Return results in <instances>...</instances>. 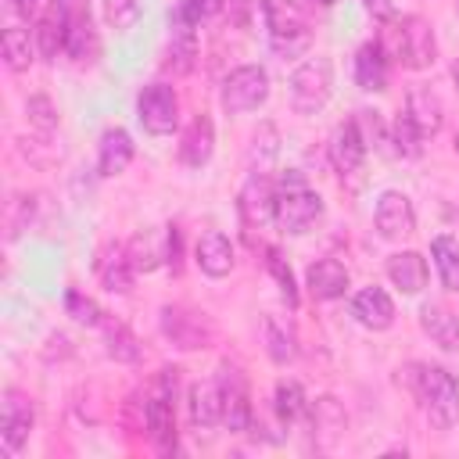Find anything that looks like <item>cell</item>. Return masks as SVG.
<instances>
[{
	"mask_svg": "<svg viewBox=\"0 0 459 459\" xmlns=\"http://www.w3.org/2000/svg\"><path fill=\"white\" fill-rule=\"evenodd\" d=\"M169 247H172V226L165 230H143L126 244V255L133 262L136 273H154L158 265L169 262Z\"/></svg>",
	"mask_w": 459,
	"mask_h": 459,
	"instance_id": "9a60e30c",
	"label": "cell"
},
{
	"mask_svg": "<svg viewBox=\"0 0 459 459\" xmlns=\"http://www.w3.org/2000/svg\"><path fill=\"white\" fill-rule=\"evenodd\" d=\"M391 143H394V154H402V158H416V154L423 151V136L412 129V122H409L405 115L394 118V126H391Z\"/></svg>",
	"mask_w": 459,
	"mask_h": 459,
	"instance_id": "8d00e7d4",
	"label": "cell"
},
{
	"mask_svg": "<svg viewBox=\"0 0 459 459\" xmlns=\"http://www.w3.org/2000/svg\"><path fill=\"white\" fill-rule=\"evenodd\" d=\"M265 265H269V273L276 276V283H280V290H283L287 305L294 308V305H298V290H294V273H290V265L283 262V255H280L276 247H269V258H265Z\"/></svg>",
	"mask_w": 459,
	"mask_h": 459,
	"instance_id": "ab89813d",
	"label": "cell"
},
{
	"mask_svg": "<svg viewBox=\"0 0 459 459\" xmlns=\"http://www.w3.org/2000/svg\"><path fill=\"white\" fill-rule=\"evenodd\" d=\"M219 384H222V423H226L233 434L247 430V427H251V402H247V387H244V377H240L237 369L222 366V377H219Z\"/></svg>",
	"mask_w": 459,
	"mask_h": 459,
	"instance_id": "ac0fdd59",
	"label": "cell"
},
{
	"mask_svg": "<svg viewBox=\"0 0 459 459\" xmlns=\"http://www.w3.org/2000/svg\"><path fill=\"white\" fill-rule=\"evenodd\" d=\"M380 47L405 68L412 72H423L434 65L437 57V39H434V29L427 18L420 14H405V18H391L387 29H384V39Z\"/></svg>",
	"mask_w": 459,
	"mask_h": 459,
	"instance_id": "7a4b0ae2",
	"label": "cell"
},
{
	"mask_svg": "<svg viewBox=\"0 0 459 459\" xmlns=\"http://www.w3.org/2000/svg\"><path fill=\"white\" fill-rule=\"evenodd\" d=\"M265 348H269V359L280 362V366L298 355L294 326H290L283 316H265Z\"/></svg>",
	"mask_w": 459,
	"mask_h": 459,
	"instance_id": "4dcf8cb0",
	"label": "cell"
},
{
	"mask_svg": "<svg viewBox=\"0 0 459 459\" xmlns=\"http://www.w3.org/2000/svg\"><path fill=\"white\" fill-rule=\"evenodd\" d=\"M319 4H337V0H319Z\"/></svg>",
	"mask_w": 459,
	"mask_h": 459,
	"instance_id": "7dc6e473",
	"label": "cell"
},
{
	"mask_svg": "<svg viewBox=\"0 0 459 459\" xmlns=\"http://www.w3.org/2000/svg\"><path fill=\"white\" fill-rule=\"evenodd\" d=\"M387 280L402 290V294H420L430 280V269H427V258L420 251H394L387 258Z\"/></svg>",
	"mask_w": 459,
	"mask_h": 459,
	"instance_id": "44dd1931",
	"label": "cell"
},
{
	"mask_svg": "<svg viewBox=\"0 0 459 459\" xmlns=\"http://www.w3.org/2000/svg\"><path fill=\"white\" fill-rule=\"evenodd\" d=\"M430 255H434V265H437L441 283L448 290H459V244L452 237H434Z\"/></svg>",
	"mask_w": 459,
	"mask_h": 459,
	"instance_id": "1f68e13d",
	"label": "cell"
},
{
	"mask_svg": "<svg viewBox=\"0 0 459 459\" xmlns=\"http://www.w3.org/2000/svg\"><path fill=\"white\" fill-rule=\"evenodd\" d=\"M32 420H36L32 402L22 391H7L4 402H0V441H4L7 452H18L29 441Z\"/></svg>",
	"mask_w": 459,
	"mask_h": 459,
	"instance_id": "4fadbf2b",
	"label": "cell"
},
{
	"mask_svg": "<svg viewBox=\"0 0 459 459\" xmlns=\"http://www.w3.org/2000/svg\"><path fill=\"white\" fill-rule=\"evenodd\" d=\"M362 7H366L373 18H380V22H391V18H394V0H362Z\"/></svg>",
	"mask_w": 459,
	"mask_h": 459,
	"instance_id": "ee69618b",
	"label": "cell"
},
{
	"mask_svg": "<svg viewBox=\"0 0 459 459\" xmlns=\"http://www.w3.org/2000/svg\"><path fill=\"white\" fill-rule=\"evenodd\" d=\"M97 273H100V283H104L111 294H126V290H133V276H136V269H133L126 247H118V244L108 247L104 258L97 262Z\"/></svg>",
	"mask_w": 459,
	"mask_h": 459,
	"instance_id": "4316f807",
	"label": "cell"
},
{
	"mask_svg": "<svg viewBox=\"0 0 459 459\" xmlns=\"http://www.w3.org/2000/svg\"><path fill=\"white\" fill-rule=\"evenodd\" d=\"M308 402H305V391H301V384H294V380H280L276 384V416L290 427V423H298L301 416H308Z\"/></svg>",
	"mask_w": 459,
	"mask_h": 459,
	"instance_id": "d6a6232c",
	"label": "cell"
},
{
	"mask_svg": "<svg viewBox=\"0 0 459 459\" xmlns=\"http://www.w3.org/2000/svg\"><path fill=\"white\" fill-rule=\"evenodd\" d=\"M351 316L369 330H387L394 323V301L384 287H362L351 298Z\"/></svg>",
	"mask_w": 459,
	"mask_h": 459,
	"instance_id": "ffe728a7",
	"label": "cell"
},
{
	"mask_svg": "<svg viewBox=\"0 0 459 459\" xmlns=\"http://www.w3.org/2000/svg\"><path fill=\"white\" fill-rule=\"evenodd\" d=\"M305 283H308L312 298H319V301H333V298H341V294L348 290L351 280H348V269H344L337 258H319V262L308 265Z\"/></svg>",
	"mask_w": 459,
	"mask_h": 459,
	"instance_id": "7402d4cb",
	"label": "cell"
},
{
	"mask_svg": "<svg viewBox=\"0 0 459 459\" xmlns=\"http://www.w3.org/2000/svg\"><path fill=\"white\" fill-rule=\"evenodd\" d=\"M176 373L172 366H165L151 387V394L143 398V427L154 441L158 452H172L176 448V409H172V398H176Z\"/></svg>",
	"mask_w": 459,
	"mask_h": 459,
	"instance_id": "5b68a950",
	"label": "cell"
},
{
	"mask_svg": "<svg viewBox=\"0 0 459 459\" xmlns=\"http://www.w3.org/2000/svg\"><path fill=\"white\" fill-rule=\"evenodd\" d=\"M323 215V201L305 186L301 172H283L276 183V226L283 233H308V226Z\"/></svg>",
	"mask_w": 459,
	"mask_h": 459,
	"instance_id": "3957f363",
	"label": "cell"
},
{
	"mask_svg": "<svg viewBox=\"0 0 459 459\" xmlns=\"http://www.w3.org/2000/svg\"><path fill=\"white\" fill-rule=\"evenodd\" d=\"M452 82H455V93H459V57L452 61Z\"/></svg>",
	"mask_w": 459,
	"mask_h": 459,
	"instance_id": "bcb514c9",
	"label": "cell"
},
{
	"mask_svg": "<svg viewBox=\"0 0 459 459\" xmlns=\"http://www.w3.org/2000/svg\"><path fill=\"white\" fill-rule=\"evenodd\" d=\"M194 262H197V269H201L204 276H212V280L226 276V273L233 269V244H230V237L219 233V230L201 233V240H197V247H194Z\"/></svg>",
	"mask_w": 459,
	"mask_h": 459,
	"instance_id": "d6986e66",
	"label": "cell"
},
{
	"mask_svg": "<svg viewBox=\"0 0 459 459\" xmlns=\"http://www.w3.org/2000/svg\"><path fill=\"white\" fill-rule=\"evenodd\" d=\"M405 373H409L405 380H409L412 394L420 398L427 420L437 430L455 427V420H459V384H455V377L441 366H409Z\"/></svg>",
	"mask_w": 459,
	"mask_h": 459,
	"instance_id": "6da1fadb",
	"label": "cell"
},
{
	"mask_svg": "<svg viewBox=\"0 0 459 459\" xmlns=\"http://www.w3.org/2000/svg\"><path fill=\"white\" fill-rule=\"evenodd\" d=\"M194 22H201V18H208V14H215V11H222V0H183L179 4Z\"/></svg>",
	"mask_w": 459,
	"mask_h": 459,
	"instance_id": "7bdbcfd3",
	"label": "cell"
},
{
	"mask_svg": "<svg viewBox=\"0 0 459 459\" xmlns=\"http://www.w3.org/2000/svg\"><path fill=\"white\" fill-rule=\"evenodd\" d=\"M212 143H215L212 118L208 115H194L190 126H186V133H183V143H179V161L186 169H201L212 158Z\"/></svg>",
	"mask_w": 459,
	"mask_h": 459,
	"instance_id": "cb8c5ba5",
	"label": "cell"
},
{
	"mask_svg": "<svg viewBox=\"0 0 459 459\" xmlns=\"http://www.w3.org/2000/svg\"><path fill=\"white\" fill-rule=\"evenodd\" d=\"M373 222H377V233H380L384 240L409 237V233L416 230V212H412V201H409L402 190H384V194L377 197Z\"/></svg>",
	"mask_w": 459,
	"mask_h": 459,
	"instance_id": "7c38bea8",
	"label": "cell"
},
{
	"mask_svg": "<svg viewBox=\"0 0 459 459\" xmlns=\"http://www.w3.org/2000/svg\"><path fill=\"white\" fill-rule=\"evenodd\" d=\"M161 333H165L176 348H183V351L208 348L212 337H215L208 316H204V312H194V308H186V305H165V308H161Z\"/></svg>",
	"mask_w": 459,
	"mask_h": 459,
	"instance_id": "ba28073f",
	"label": "cell"
},
{
	"mask_svg": "<svg viewBox=\"0 0 459 459\" xmlns=\"http://www.w3.org/2000/svg\"><path fill=\"white\" fill-rule=\"evenodd\" d=\"M402 115L412 122V129L423 140H430L445 122V108H441V100H437V93L430 86H412L409 97H405V111Z\"/></svg>",
	"mask_w": 459,
	"mask_h": 459,
	"instance_id": "e0dca14e",
	"label": "cell"
},
{
	"mask_svg": "<svg viewBox=\"0 0 459 459\" xmlns=\"http://www.w3.org/2000/svg\"><path fill=\"white\" fill-rule=\"evenodd\" d=\"M262 14L269 25V47L280 57H298L308 50L312 32H308L305 11L294 0H262Z\"/></svg>",
	"mask_w": 459,
	"mask_h": 459,
	"instance_id": "277c9868",
	"label": "cell"
},
{
	"mask_svg": "<svg viewBox=\"0 0 459 459\" xmlns=\"http://www.w3.org/2000/svg\"><path fill=\"white\" fill-rule=\"evenodd\" d=\"M455 11H459V0H455Z\"/></svg>",
	"mask_w": 459,
	"mask_h": 459,
	"instance_id": "681fc988",
	"label": "cell"
},
{
	"mask_svg": "<svg viewBox=\"0 0 459 459\" xmlns=\"http://www.w3.org/2000/svg\"><path fill=\"white\" fill-rule=\"evenodd\" d=\"M194 427H215L222 423V384L219 380H197L186 394Z\"/></svg>",
	"mask_w": 459,
	"mask_h": 459,
	"instance_id": "484cf974",
	"label": "cell"
},
{
	"mask_svg": "<svg viewBox=\"0 0 459 459\" xmlns=\"http://www.w3.org/2000/svg\"><path fill=\"white\" fill-rule=\"evenodd\" d=\"M333 90V68L326 57H308L290 75V108L298 115H316L326 108Z\"/></svg>",
	"mask_w": 459,
	"mask_h": 459,
	"instance_id": "8992f818",
	"label": "cell"
},
{
	"mask_svg": "<svg viewBox=\"0 0 459 459\" xmlns=\"http://www.w3.org/2000/svg\"><path fill=\"white\" fill-rule=\"evenodd\" d=\"M65 308H68V316H72L75 323H86V326H97L100 316H104V312H100L90 298H82L79 290H68V294H65Z\"/></svg>",
	"mask_w": 459,
	"mask_h": 459,
	"instance_id": "60d3db41",
	"label": "cell"
},
{
	"mask_svg": "<svg viewBox=\"0 0 459 459\" xmlns=\"http://www.w3.org/2000/svg\"><path fill=\"white\" fill-rule=\"evenodd\" d=\"M0 50H4V61L11 72H25L32 65V57L39 54L36 50V36H29V29H4L0 36Z\"/></svg>",
	"mask_w": 459,
	"mask_h": 459,
	"instance_id": "f1b7e54d",
	"label": "cell"
},
{
	"mask_svg": "<svg viewBox=\"0 0 459 459\" xmlns=\"http://www.w3.org/2000/svg\"><path fill=\"white\" fill-rule=\"evenodd\" d=\"M129 161H133V136L126 129H108L97 147V172L104 179H111V176L126 172Z\"/></svg>",
	"mask_w": 459,
	"mask_h": 459,
	"instance_id": "d4e9b609",
	"label": "cell"
},
{
	"mask_svg": "<svg viewBox=\"0 0 459 459\" xmlns=\"http://www.w3.org/2000/svg\"><path fill=\"white\" fill-rule=\"evenodd\" d=\"M355 79L362 90H384L387 86V57L380 43H362L355 54Z\"/></svg>",
	"mask_w": 459,
	"mask_h": 459,
	"instance_id": "83f0119b",
	"label": "cell"
},
{
	"mask_svg": "<svg viewBox=\"0 0 459 459\" xmlns=\"http://www.w3.org/2000/svg\"><path fill=\"white\" fill-rule=\"evenodd\" d=\"M194 25L197 22L183 7H176L169 14V61H165V68L172 75H186L197 65V36H194Z\"/></svg>",
	"mask_w": 459,
	"mask_h": 459,
	"instance_id": "8fae6325",
	"label": "cell"
},
{
	"mask_svg": "<svg viewBox=\"0 0 459 459\" xmlns=\"http://www.w3.org/2000/svg\"><path fill=\"white\" fill-rule=\"evenodd\" d=\"M65 7H68V43H65V50L72 54V57H86V50H90V43H93V25H90V11H86V4L82 0H65Z\"/></svg>",
	"mask_w": 459,
	"mask_h": 459,
	"instance_id": "f546056e",
	"label": "cell"
},
{
	"mask_svg": "<svg viewBox=\"0 0 459 459\" xmlns=\"http://www.w3.org/2000/svg\"><path fill=\"white\" fill-rule=\"evenodd\" d=\"M269 97V72L262 65H240L222 79V108L226 115H244L265 104Z\"/></svg>",
	"mask_w": 459,
	"mask_h": 459,
	"instance_id": "52a82bcc",
	"label": "cell"
},
{
	"mask_svg": "<svg viewBox=\"0 0 459 459\" xmlns=\"http://www.w3.org/2000/svg\"><path fill=\"white\" fill-rule=\"evenodd\" d=\"M455 151H459V136H455Z\"/></svg>",
	"mask_w": 459,
	"mask_h": 459,
	"instance_id": "c3c4849f",
	"label": "cell"
},
{
	"mask_svg": "<svg viewBox=\"0 0 459 459\" xmlns=\"http://www.w3.org/2000/svg\"><path fill=\"white\" fill-rule=\"evenodd\" d=\"M14 4V11L22 14V18H29V14H36V7H39V0H11Z\"/></svg>",
	"mask_w": 459,
	"mask_h": 459,
	"instance_id": "f6af8a7d",
	"label": "cell"
},
{
	"mask_svg": "<svg viewBox=\"0 0 459 459\" xmlns=\"http://www.w3.org/2000/svg\"><path fill=\"white\" fill-rule=\"evenodd\" d=\"M240 219L244 226H265L276 222V183L269 179V172H251L240 197H237Z\"/></svg>",
	"mask_w": 459,
	"mask_h": 459,
	"instance_id": "30bf717a",
	"label": "cell"
},
{
	"mask_svg": "<svg viewBox=\"0 0 459 459\" xmlns=\"http://www.w3.org/2000/svg\"><path fill=\"white\" fill-rule=\"evenodd\" d=\"M29 219H32V197L18 194V197L11 201V208H7V237L14 240V237L29 226Z\"/></svg>",
	"mask_w": 459,
	"mask_h": 459,
	"instance_id": "b9f144b4",
	"label": "cell"
},
{
	"mask_svg": "<svg viewBox=\"0 0 459 459\" xmlns=\"http://www.w3.org/2000/svg\"><path fill=\"white\" fill-rule=\"evenodd\" d=\"M104 22L118 32L133 29L140 22V0H104Z\"/></svg>",
	"mask_w": 459,
	"mask_h": 459,
	"instance_id": "74e56055",
	"label": "cell"
},
{
	"mask_svg": "<svg viewBox=\"0 0 459 459\" xmlns=\"http://www.w3.org/2000/svg\"><path fill=\"white\" fill-rule=\"evenodd\" d=\"M104 341H108V355L115 362H140V341L129 326L122 323H108L104 326Z\"/></svg>",
	"mask_w": 459,
	"mask_h": 459,
	"instance_id": "836d02e7",
	"label": "cell"
},
{
	"mask_svg": "<svg viewBox=\"0 0 459 459\" xmlns=\"http://www.w3.org/2000/svg\"><path fill=\"white\" fill-rule=\"evenodd\" d=\"M308 416H312V427H319L323 434L344 430V412H341V405H337L333 398H319V402L308 409Z\"/></svg>",
	"mask_w": 459,
	"mask_h": 459,
	"instance_id": "f35d334b",
	"label": "cell"
},
{
	"mask_svg": "<svg viewBox=\"0 0 459 459\" xmlns=\"http://www.w3.org/2000/svg\"><path fill=\"white\" fill-rule=\"evenodd\" d=\"M32 36H36V50H39L43 61H54L57 50H65V43H68V7H65V0H50L47 4V11L39 14Z\"/></svg>",
	"mask_w": 459,
	"mask_h": 459,
	"instance_id": "2e32d148",
	"label": "cell"
},
{
	"mask_svg": "<svg viewBox=\"0 0 459 459\" xmlns=\"http://www.w3.org/2000/svg\"><path fill=\"white\" fill-rule=\"evenodd\" d=\"M276 154H280V133H276L273 122H262L255 140H251V165H255V172H265L276 161Z\"/></svg>",
	"mask_w": 459,
	"mask_h": 459,
	"instance_id": "e575fe53",
	"label": "cell"
},
{
	"mask_svg": "<svg viewBox=\"0 0 459 459\" xmlns=\"http://www.w3.org/2000/svg\"><path fill=\"white\" fill-rule=\"evenodd\" d=\"M136 118L151 136H169L179 126V100L176 90L165 82H151L143 86V93L136 97Z\"/></svg>",
	"mask_w": 459,
	"mask_h": 459,
	"instance_id": "9c48e42d",
	"label": "cell"
},
{
	"mask_svg": "<svg viewBox=\"0 0 459 459\" xmlns=\"http://www.w3.org/2000/svg\"><path fill=\"white\" fill-rule=\"evenodd\" d=\"M420 326H423V333H427L437 348H445V351H459V316L448 312L445 305L427 301V305L420 308Z\"/></svg>",
	"mask_w": 459,
	"mask_h": 459,
	"instance_id": "603a6c76",
	"label": "cell"
},
{
	"mask_svg": "<svg viewBox=\"0 0 459 459\" xmlns=\"http://www.w3.org/2000/svg\"><path fill=\"white\" fill-rule=\"evenodd\" d=\"M326 151H330V161H333V169H337L341 176L359 172V169H362V158H366V140H362V133H359V122H355V118H351V122H341V126L330 133Z\"/></svg>",
	"mask_w": 459,
	"mask_h": 459,
	"instance_id": "5bb4252c",
	"label": "cell"
},
{
	"mask_svg": "<svg viewBox=\"0 0 459 459\" xmlns=\"http://www.w3.org/2000/svg\"><path fill=\"white\" fill-rule=\"evenodd\" d=\"M25 115H29V126H32L39 136H50V133L57 129V108H54V100H50V97H43V93L29 97Z\"/></svg>",
	"mask_w": 459,
	"mask_h": 459,
	"instance_id": "d590c367",
	"label": "cell"
}]
</instances>
